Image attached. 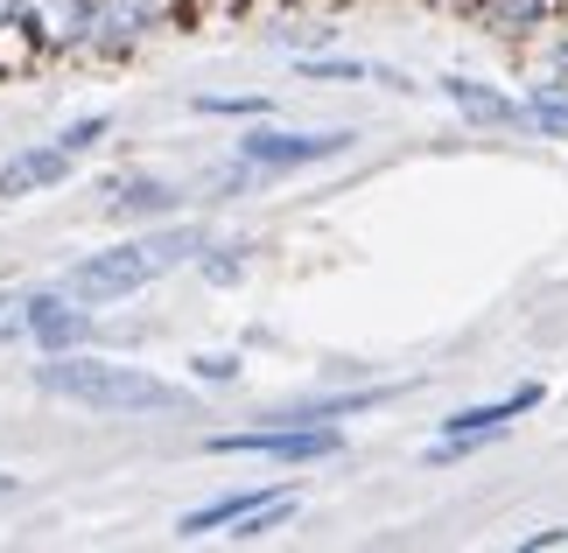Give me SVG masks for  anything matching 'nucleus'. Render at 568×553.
<instances>
[{"instance_id": "obj_21", "label": "nucleus", "mask_w": 568, "mask_h": 553, "mask_svg": "<svg viewBox=\"0 0 568 553\" xmlns=\"http://www.w3.org/2000/svg\"><path fill=\"white\" fill-rule=\"evenodd\" d=\"M548 71H555V78L568 84V14H561L555 29H548Z\"/></svg>"}, {"instance_id": "obj_4", "label": "nucleus", "mask_w": 568, "mask_h": 553, "mask_svg": "<svg viewBox=\"0 0 568 553\" xmlns=\"http://www.w3.org/2000/svg\"><path fill=\"white\" fill-rule=\"evenodd\" d=\"M211 455H267V462H331L344 455V428L337 420H316V428H295V420H260V428H225V434H204Z\"/></svg>"}, {"instance_id": "obj_2", "label": "nucleus", "mask_w": 568, "mask_h": 553, "mask_svg": "<svg viewBox=\"0 0 568 553\" xmlns=\"http://www.w3.org/2000/svg\"><path fill=\"white\" fill-rule=\"evenodd\" d=\"M204 238H211L204 225L162 217L155 232H134V238H120V246H99V253L71 259V267H63V287H71L78 301H92V308H120V301L148 295L155 280H169L176 267H196Z\"/></svg>"}, {"instance_id": "obj_26", "label": "nucleus", "mask_w": 568, "mask_h": 553, "mask_svg": "<svg viewBox=\"0 0 568 553\" xmlns=\"http://www.w3.org/2000/svg\"><path fill=\"white\" fill-rule=\"evenodd\" d=\"M435 8H443V0H435Z\"/></svg>"}, {"instance_id": "obj_19", "label": "nucleus", "mask_w": 568, "mask_h": 553, "mask_svg": "<svg viewBox=\"0 0 568 553\" xmlns=\"http://www.w3.org/2000/svg\"><path fill=\"white\" fill-rule=\"evenodd\" d=\"M105 134H113V113H84V120H71V126H63V134H57V141H63V147H71V154H78V162H84V154H92V147H99Z\"/></svg>"}, {"instance_id": "obj_16", "label": "nucleus", "mask_w": 568, "mask_h": 553, "mask_svg": "<svg viewBox=\"0 0 568 553\" xmlns=\"http://www.w3.org/2000/svg\"><path fill=\"white\" fill-rule=\"evenodd\" d=\"M29 344V287H0V350Z\"/></svg>"}, {"instance_id": "obj_8", "label": "nucleus", "mask_w": 568, "mask_h": 553, "mask_svg": "<svg viewBox=\"0 0 568 553\" xmlns=\"http://www.w3.org/2000/svg\"><path fill=\"white\" fill-rule=\"evenodd\" d=\"M78 175V154L63 147L57 134L50 141H29L0 162V204H21V196H42V190H63Z\"/></svg>"}, {"instance_id": "obj_18", "label": "nucleus", "mask_w": 568, "mask_h": 553, "mask_svg": "<svg viewBox=\"0 0 568 553\" xmlns=\"http://www.w3.org/2000/svg\"><path fill=\"white\" fill-rule=\"evenodd\" d=\"M295 71H302V78H337V84H352V78H379V63H358V57H302Z\"/></svg>"}, {"instance_id": "obj_20", "label": "nucleus", "mask_w": 568, "mask_h": 553, "mask_svg": "<svg viewBox=\"0 0 568 553\" xmlns=\"http://www.w3.org/2000/svg\"><path fill=\"white\" fill-rule=\"evenodd\" d=\"M196 113H232V120L260 113V120H267V99H196Z\"/></svg>"}, {"instance_id": "obj_13", "label": "nucleus", "mask_w": 568, "mask_h": 553, "mask_svg": "<svg viewBox=\"0 0 568 553\" xmlns=\"http://www.w3.org/2000/svg\"><path fill=\"white\" fill-rule=\"evenodd\" d=\"M527 126L540 141H568V84L548 78V84H527Z\"/></svg>"}, {"instance_id": "obj_22", "label": "nucleus", "mask_w": 568, "mask_h": 553, "mask_svg": "<svg viewBox=\"0 0 568 553\" xmlns=\"http://www.w3.org/2000/svg\"><path fill=\"white\" fill-rule=\"evenodd\" d=\"M527 546L540 553V546H568V525H548V533H527Z\"/></svg>"}, {"instance_id": "obj_6", "label": "nucleus", "mask_w": 568, "mask_h": 553, "mask_svg": "<svg viewBox=\"0 0 568 553\" xmlns=\"http://www.w3.org/2000/svg\"><path fill=\"white\" fill-rule=\"evenodd\" d=\"M99 337V308L78 301L71 287H29V344L36 358H50V350H84Z\"/></svg>"}, {"instance_id": "obj_12", "label": "nucleus", "mask_w": 568, "mask_h": 553, "mask_svg": "<svg viewBox=\"0 0 568 553\" xmlns=\"http://www.w3.org/2000/svg\"><path fill=\"white\" fill-rule=\"evenodd\" d=\"M260 498H274V491H232V498H217V504H196V512L176 519V540H204V533H225L232 519H246Z\"/></svg>"}, {"instance_id": "obj_14", "label": "nucleus", "mask_w": 568, "mask_h": 553, "mask_svg": "<svg viewBox=\"0 0 568 553\" xmlns=\"http://www.w3.org/2000/svg\"><path fill=\"white\" fill-rule=\"evenodd\" d=\"M253 267V246L246 238H204V253H196V274H204L211 287H239Z\"/></svg>"}, {"instance_id": "obj_11", "label": "nucleus", "mask_w": 568, "mask_h": 553, "mask_svg": "<svg viewBox=\"0 0 568 553\" xmlns=\"http://www.w3.org/2000/svg\"><path fill=\"white\" fill-rule=\"evenodd\" d=\"M456 113H464L470 126H527V99H513V92H498V84H477V78H443L435 84Z\"/></svg>"}, {"instance_id": "obj_3", "label": "nucleus", "mask_w": 568, "mask_h": 553, "mask_svg": "<svg viewBox=\"0 0 568 553\" xmlns=\"http://www.w3.org/2000/svg\"><path fill=\"white\" fill-rule=\"evenodd\" d=\"M162 29H176V8H169V0H92L78 63H134Z\"/></svg>"}, {"instance_id": "obj_5", "label": "nucleus", "mask_w": 568, "mask_h": 553, "mask_svg": "<svg viewBox=\"0 0 568 553\" xmlns=\"http://www.w3.org/2000/svg\"><path fill=\"white\" fill-rule=\"evenodd\" d=\"M352 126H246L239 134V162L260 168V175H295V168H316V162H337L352 154Z\"/></svg>"}, {"instance_id": "obj_7", "label": "nucleus", "mask_w": 568, "mask_h": 553, "mask_svg": "<svg viewBox=\"0 0 568 553\" xmlns=\"http://www.w3.org/2000/svg\"><path fill=\"white\" fill-rule=\"evenodd\" d=\"M456 14H464L470 29H485L491 42H513V50H527L534 35H548L555 21L568 14V0H456Z\"/></svg>"}, {"instance_id": "obj_25", "label": "nucleus", "mask_w": 568, "mask_h": 553, "mask_svg": "<svg viewBox=\"0 0 568 553\" xmlns=\"http://www.w3.org/2000/svg\"><path fill=\"white\" fill-rule=\"evenodd\" d=\"M443 8H456V0H443Z\"/></svg>"}, {"instance_id": "obj_9", "label": "nucleus", "mask_w": 568, "mask_h": 553, "mask_svg": "<svg viewBox=\"0 0 568 553\" xmlns=\"http://www.w3.org/2000/svg\"><path fill=\"white\" fill-rule=\"evenodd\" d=\"M183 211V190L169 175H148V168H126L105 183V217L113 225H162V217Z\"/></svg>"}, {"instance_id": "obj_15", "label": "nucleus", "mask_w": 568, "mask_h": 553, "mask_svg": "<svg viewBox=\"0 0 568 553\" xmlns=\"http://www.w3.org/2000/svg\"><path fill=\"white\" fill-rule=\"evenodd\" d=\"M295 512H302V498H295V491H274V498H260V504H253L246 519H232L225 533H232L239 546H253V540H267V533H281V525H288Z\"/></svg>"}, {"instance_id": "obj_10", "label": "nucleus", "mask_w": 568, "mask_h": 553, "mask_svg": "<svg viewBox=\"0 0 568 553\" xmlns=\"http://www.w3.org/2000/svg\"><path fill=\"white\" fill-rule=\"evenodd\" d=\"M540 400H548V386H540V379H527V386H513L506 400H485V407H456V413L443 420V434H449V441H498V434H506L519 413H534Z\"/></svg>"}, {"instance_id": "obj_17", "label": "nucleus", "mask_w": 568, "mask_h": 553, "mask_svg": "<svg viewBox=\"0 0 568 553\" xmlns=\"http://www.w3.org/2000/svg\"><path fill=\"white\" fill-rule=\"evenodd\" d=\"M239 371H246V365H239V350H196V358H190V379L196 386H239Z\"/></svg>"}, {"instance_id": "obj_1", "label": "nucleus", "mask_w": 568, "mask_h": 553, "mask_svg": "<svg viewBox=\"0 0 568 553\" xmlns=\"http://www.w3.org/2000/svg\"><path fill=\"white\" fill-rule=\"evenodd\" d=\"M29 386L57 407H78V413H99V420H148V413H183L190 392L176 379L148 365H126V358H105V350H50V358L29 365Z\"/></svg>"}, {"instance_id": "obj_23", "label": "nucleus", "mask_w": 568, "mask_h": 553, "mask_svg": "<svg viewBox=\"0 0 568 553\" xmlns=\"http://www.w3.org/2000/svg\"><path fill=\"white\" fill-rule=\"evenodd\" d=\"M21 498V477H8V470H0V504H14Z\"/></svg>"}, {"instance_id": "obj_24", "label": "nucleus", "mask_w": 568, "mask_h": 553, "mask_svg": "<svg viewBox=\"0 0 568 553\" xmlns=\"http://www.w3.org/2000/svg\"><path fill=\"white\" fill-rule=\"evenodd\" d=\"M14 8H21V0H0V29H14Z\"/></svg>"}]
</instances>
